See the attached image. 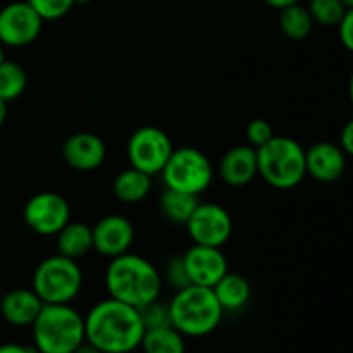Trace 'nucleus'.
Here are the masks:
<instances>
[{
    "instance_id": "f257e3e1",
    "label": "nucleus",
    "mask_w": 353,
    "mask_h": 353,
    "mask_svg": "<svg viewBox=\"0 0 353 353\" xmlns=\"http://www.w3.org/2000/svg\"><path fill=\"white\" fill-rule=\"evenodd\" d=\"M85 340L102 353H133L145 334L140 310L114 299L97 302L83 316Z\"/></svg>"
},
{
    "instance_id": "f03ea898",
    "label": "nucleus",
    "mask_w": 353,
    "mask_h": 353,
    "mask_svg": "<svg viewBox=\"0 0 353 353\" xmlns=\"http://www.w3.org/2000/svg\"><path fill=\"white\" fill-rule=\"evenodd\" d=\"M162 274L150 261L137 254L110 259L105 271V288L110 299L141 309L161 299Z\"/></svg>"
},
{
    "instance_id": "7ed1b4c3",
    "label": "nucleus",
    "mask_w": 353,
    "mask_h": 353,
    "mask_svg": "<svg viewBox=\"0 0 353 353\" xmlns=\"http://www.w3.org/2000/svg\"><path fill=\"white\" fill-rule=\"evenodd\" d=\"M168 305L171 326L185 338H203L214 333L224 316L212 288L205 286L190 285L178 290Z\"/></svg>"
},
{
    "instance_id": "20e7f679",
    "label": "nucleus",
    "mask_w": 353,
    "mask_h": 353,
    "mask_svg": "<svg viewBox=\"0 0 353 353\" xmlns=\"http://www.w3.org/2000/svg\"><path fill=\"white\" fill-rule=\"evenodd\" d=\"M38 353H72L85 341V319L71 305H43L31 324Z\"/></svg>"
},
{
    "instance_id": "39448f33",
    "label": "nucleus",
    "mask_w": 353,
    "mask_h": 353,
    "mask_svg": "<svg viewBox=\"0 0 353 353\" xmlns=\"http://www.w3.org/2000/svg\"><path fill=\"white\" fill-rule=\"evenodd\" d=\"M257 176L276 190H292L307 176L305 148L290 137H274L255 148Z\"/></svg>"
},
{
    "instance_id": "423d86ee",
    "label": "nucleus",
    "mask_w": 353,
    "mask_h": 353,
    "mask_svg": "<svg viewBox=\"0 0 353 353\" xmlns=\"http://www.w3.org/2000/svg\"><path fill=\"white\" fill-rule=\"evenodd\" d=\"M83 288V271L78 261L57 254L43 259L31 279V290L45 305H62L78 299Z\"/></svg>"
},
{
    "instance_id": "0eeeda50",
    "label": "nucleus",
    "mask_w": 353,
    "mask_h": 353,
    "mask_svg": "<svg viewBox=\"0 0 353 353\" xmlns=\"http://www.w3.org/2000/svg\"><path fill=\"white\" fill-rule=\"evenodd\" d=\"M161 174L165 188L199 196L212 183L214 168L202 150L195 147H179L171 152Z\"/></svg>"
},
{
    "instance_id": "6e6552de",
    "label": "nucleus",
    "mask_w": 353,
    "mask_h": 353,
    "mask_svg": "<svg viewBox=\"0 0 353 353\" xmlns=\"http://www.w3.org/2000/svg\"><path fill=\"white\" fill-rule=\"evenodd\" d=\"M174 150L165 131L155 126H143L133 131L126 145L128 161L131 168L148 176L161 174L169 155Z\"/></svg>"
},
{
    "instance_id": "1a4fd4ad",
    "label": "nucleus",
    "mask_w": 353,
    "mask_h": 353,
    "mask_svg": "<svg viewBox=\"0 0 353 353\" xmlns=\"http://www.w3.org/2000/svg\"><path fill=\"white\" fill-rule=\"evenodd\" d=\"M23 219L33 233L55 236L71 221V207L59 193L41 192L28 200L23 209Z\"/></svg>"
},
{
    "instance_id": "9d476101",
    "label": "nucleus",
    "mask_w": 353,
    "mask_h": 353,
    "mask_svg": "<svg viewBox=\"0 0 353 353\" xmlns=\"http://www.w3.org/2000/svg\"><path fill=\"white\" fill-rule=\"evenodd\" d=\"M186 230L195 245L221 248L233 234V219L224 207L217 203H199L190 219Z\"/></svg>"
},
{
    "instance_id": "9b49d317",
    "label": "nucleus",
    "mask_w": 353,
    "mask_h": 353,
    "mask_svg": "<svg viewBox=\"0 0 353 353\" xmlns=\"http://www.w3.org/2000/svg\"><path fill=\"white\" fill-rule=\"evenodd\" d=\"M43 19L24 2H10L0 9V45L26 47L33 43L41 33Z\"/></svg>"
},
{
    "instance_id": "f8f14e48",
    "label": "nucleus",
    "mask_w": 353,
    "mask_h": 353,
    "mask_svg": "<svg viewBox=\"0 0 353 353\" xmlns=\"http://www.w3.org/2000/svg\"><path fill=\"white\" fill-rule=\"evenodd\" d=\"M186 274L192 285L212 288L230 269H228L226 255L221 248L193 245L181 255Z\"/></svg>"
},
{
    "instance_id": "ddd939ff",
    "label": "nucleus",
    "mask_w": 353,
    "mask_h": 353,
    "mask_svg": "<svg viewBox=\"0 0 353 353\" xmlns=\"http://www.w3.org/2000/svg\"><path fill=\"white\" fill-rule=\"evenodd\" d=\"M93 250L99 252L102 257L114 259L130 250L134 240L133 224L119 214H110L102 217L92 228Z\"/></svg>"
},
{
    "instance_id": "4468645a",
    "label": "nucleus",
    "mask_w": 353,
    "mask_h": 353,
    "mask_svg": "<svg viewBox=\"0 0 353 353\" xmlns=\"http://www.w3.org/2000/svg\"><path fill=\"white\" fill-rule=\"evenodd\" d=\"M62 157L65 164L76 171H95L105 161L107 148L99 134L81 131V133L71 134L64 141Z\"/></svg>"
},
{
    "instance_id": "2eb2a0df",
    "label": "nucleus",
    "mask_w": 353,
    "mask_h": 353,
    "mask_svg": "<svg viewBox=\"0 0 353 353\" xmlns=\"http://www.w3.org/2000/svg\"><path fill=\"white\" fill-rule=\"evenodd\" d=\"M347 169V154L331 141H319L305 150V171L316 181L334 183Z\"/></svg>"
},
{
    "instance_id": "dca6fc26",
    "label": "nucleus",
    "mask_w": 353,
    "mask_h": 353,
    "mask_svg": "<svg viewBox=\"0 0 353 353\" xmlns=\"http://www.w3.org/2000/svg\"><path fill=\"white\" fill-rule=\"evenodd\" d=\"M217 172H219V178L228 186L240 188V186L252 183L257 176V154H255V148L250 147V145H238V147L230 148L221 157Z\"/></svg>"
},
{
    "instance_id": "f3484780",
    "label": "nucleus",
    "mask_w": 353,
    "mask_h": 353,
    "mask_svg": "<svg viewBox=\"0 0 353 353\" xmlns=\"http://www.w3.org/2000/svg\"><path fill=\"white\" fill-rule=\"evenodd\" d=\"M43 305L31 288H16L0 299V316L14 327H31Z\"/></svg>"
},
{
    "instance_id": "a211bd4d",
    "label": "nucleus",
    "mask_w": 353,
    "mask_h": 353,
    "mask_svg": "<svg viewBox=\"0 0 353 353\" xmlns=\"http://www.w3.org/2000/svg\"><path fill=\"white\" fill-rule=\"evenodd\" d=\"M212 292L214 295H216L219 305L223 307L224 312H226V310L236 312V310L243 309L252 295L250 283H248L241 274L230 271L212 286Z\"/></svg>"
},
{
    "instance_id": "6ab92c4d",
    "label": "nucleus",
    "mask_w": 353,
    "mask_h": 353,
    "mask_svg": "<svg viewBox=\"0 0 353 353\" xmlns=\"http://www.w3.org/2000/svg\"><path fill=\"white\" fill-rule=\"evenodd\" d=\"M57 254L78 261L93 250L92 228L85 223H71L69 221L57 234Z\"/></svg>"
},
{
    "instance_id": "aec40b11",
    "label": "nucleus",
    "mask_w": 353,
    "mask_h": 353,
    "mask_svg": "<svg viewBox=\"0 0 353 353\" xmlns=\"http://www.w3.org/2000/svg\"><path fill=\"white\" fill-rule=\"evenodd\" d=\"M152 176L130 168L121 171L112 183V192L123 203H138L150 193Z\"/></svg>"
},
{
    "instance_id": "412c9836",
    "label": "nucleus",
    "mask_w": 353,
    "mask_h": 353,
    "mask_svg": "<svg viewBox=\"0 0 353 353\" xmlns=\"http://www.w3.org/2000/svg\"><path fill=\"white\" fill-rule=\"evenodd\" d=\"M138 350L141 353H186V338L172 326L147 330Z\"/></svg>"
},
{
    "instance_id": "4be33fe9",
    "label": "nucleus",
    "mask_w": 353,
    "mask_h": 353,
    "mask_svg": "<svg viewBox=\"0 0 353 353\" xmlns=\"http://www.w3.org/2000/svg\"><path fill=\"white\" fill-rule=\"evenodd\" d=\"M279 30L286 38L293 41H302L312 33L314 21L310 17L307 7L300 6V3H293V6L285 7L279 10Z\"/></svg>"
},
{
    "instance_id": "5701e85b",
    "label": "nucleus",
    "mask_w": 353,
    "mask_h": 353,
    "mask_svg": "<svg viewBox=\"0 0 353 353\" xmlns=\"http://www.w3.org/2000/svg\"><path fill=\"white\" fill-rule=\"evenodd\" d=\"M196 205H199V196L179 190L165 188L161 195V210L169 223L186 224Z\"/></svg>"
},
{
    "instance_id": "b1692460",
    "label": "nucleus",
    "mask_w": 353,
    "mask_h": 353,
    "mask_svg": "<svg viewBox=\"0 0 353 353\" xmlns=\"http://www.w3.org/2000/svg\"><path fill=\"white\" fill-rule=\"evenodd\" d=\"M28 76L23 65L16 61H3L0 64V99L3 102H12L19 99L26 90Z\"/></svg>"
},
{
    "instance_id": "393cba45",
    "label": "nucleus",
    "mask_w": 353,
    "mask_h": 353,
    "mask_svg": "<svg viewBox=\"0 0 353 353\" xmlns=\"http://www.w3.org/2000/svg\"><path fill=\"white\" fill-rule=\"evenodd\" d=\"M350 9L352 7H347L341 0H310L307 6L314 24L327 28L338 26V23Z\"/></svg>"
},
{
    "instance_id": "a878e982",
    "label": "nucleus",
    "mask_w": 353,
    "mask_h": 353,
    "mask_svg": "<svg viewBox=\"0 0 353 353\" xmlns=\"http://www.w3.org/2000/svg\"><path fill=\"white\" fill-rule=\"evenodd\" d=\"M140 316L143 321L145 330H155V327L171 326V316H169V305L161 302V299L154 300V302L147 303L141 307Z\"/></svg>"
},
{
    "instance_id": "bb28decb",
    "label": "nucleus",
    "mask_w": 353,
    "mask_h": 353,
    "mask_svg": "<svg viewBox=\"0 0 353 353\" xmlns=\"http://www.w3.org/2000/svg\"><path fill=\"white\" fill-rule=\"evenodd\" d=\"M43 21H57L69 14L74 0H26Z\"/></svg>"
},
{
    "instance_id": "cd10ccee",
    "label": "nucleus",
    "mask_w": 353,
    "mask_h": 353,
    "mask_svg": "<svg viewBox=\"0 0 353 353\" xmlns=\"http://www.w3.org/2000/svg\"><path fill=\"white\" fill-rule=\"evenodd\" d=\"M164 276L168 285L171 286V288H174L176 292L192 285L188 279V274H186V269H185V264H183L181 255H179V257H172L171 261L168 262Z\"/></svg>"
},
{
    "instance_id": "c85d7f7f",
    "label": "nucleus",
    "mask_w": 353,
    "mask_h": 353,
    "mask_svg": "<svg viewBox=\"0 0 353 353\" xmlns=\"http://www.w3.org/2000/svg\"><path fill=\"white\" fill-rule=\"evenodd\" d=\"M274 137V130L265 119H254L247 126V138L250 147L259 148Z\"/></svg>"
},
{
    "instance_id": "c756f323",
    "label": "nucleus",
    "mask_w": 353,
    "mask_h": 353,
    "mask_svg": "<svg viewBox=\"0 0 353 353\" xmlns=\"http://www.w3.org/2000/svg\"><path fill=\"white\" fill-rule=\"evenodd\" d=\"M338 37H340L341 45L347 50H353V9L348 10L343 19L338 23Z\"/></svg>"
},
{
    "instance_id": "7c9ffc66",
    "label": "nucleus",
    "mask_w": 353,
    "mask_h": 353,
    "mask_svg": "<svg viewBox=\"0 0 353 353\" xmlns=\"http://www.w3.org/2000/svg\"><path fill=\"white\" fill-rule=\"evenodd\" d=\"M338 147H340L347 155L353 154V123L352 121L350 123L345 124V128L341 130L340 145H338Z\"/></svg>"
},
{
    "instance_id": "2f4dec72",
    "label": "nucleus",
    "mask_w": 353,
    "mask_h": 353,
    "mask_svg": "<svg viewBox=\"0 0 353 353\" xmlns=\"http://www.w3.org/2000/svg\"><path fill=\"white\" fill-rule=\"evenodd\" d=\"M0 353H38L33 345L21 343H3L0 345Z\"/></svg>"
},
{
    "instance_id": "473e14b6",
    "label": "nucleus",
    "mask_w": 353,
    "mask_h": 353,
    "mask_svg": "<svg viewBox=\"0 0 353 353\" xmlns=\"http://www.w3.org/2000/svg\"><path fill=\"white\" fill-rule=\"evenodd\" d=\"M264 2L268 3L269 7H274V9L281 10L285 9V7L293 6V3H299V0H264Z\"/></svg>"
},
{
    "instance_id": "72a5a7b5",
    "label": "nucleus",
    "mask_w": 353,
    "mask_h": 353,
    "mask_svg": "<svg viewBox=\"0 0 353 353\" xmlns=\"http://www.w3.org/2000/svg\"><path fill=\"white\" fill-rule=\"evenodd\" d=\"M72 353H102V352H100L99 348L93 347L92 343H88V341L85 340V341H83V343L79 345V347L76 348V350L72 352Z\"/></svg>"
},
{
    "instance_id": "f704fd0d",
    "label": "nucleus",
    "mask_w": 353,
    "mask_h": 353,
    "mask_svg": "<svg viewBox=\"0 0 353 353\" xmlns=\"http://www.w3.org/2000/svg\"><path fill=\"white\" fill-rule=\"evenodd\" d=\"M6 117H7V103L0 99V128H2Z\"/></svg>"
},
{
    "instance_id": "c9c22d12",
    "label": "nucleus",
    "mask_w": 353,
    "mask_h": 353,
    "mask_svg": "<svg viewBox=\"0 0 353 353\" xmlns=\"http://www.w3.org/2000/svg\"><path fill=\"white\" fill-rule=\"evenodd\" d=\"M92 0H74V6H86V3H90Z\"/></svg>"
},
{
    "instance_id": "e433bc0d",
    "label": "nucleus",
    "mask_w": 353,
    "mask_h": 353,
    "mask_svg": "<svg viewBox=\"0 0 353 353\" xmlns=\"http://www.w3.org/2000/svg\"><path fill=\"white\" fill-rule=\"evenodd\" d=\"M3 61H6V55H3V48H2V45H0V64H2Z\"/></svg>"
},
{
    "instance_id": "4c0bfd02",
    "label": "nucleus",
    "mask_w": 353,
    "mask_h": 353,
    "mask_svg": "<svg viewBox=\"0 0 353 353\" xmlns=\"http://www.w3.org/2000/svg\"><path fill=\"white\" fill-rule=\"evenodd\" d=\"M341 2H343L347 7H353V0H341Z\"/></svg>"
},
{
    "instance_id": "58836bf2",
    "label": "nucleus",
    "mask_w": 353,
    "mask_h": 353,
    "mask_svg": "<svg viewBox=\"0 0 353 353\" xmlns=\"http://www.w3.org/2000/svg\"><path fill=\"white\" fill-rule=\"evenodd\" d=\"M0 299H2V292H0Z\"/></svg>"
},
{
    "instance_id": "ea45409f",
    "label": "nucleus",
    "mask_w": 353,
    "mask_h": 353,
    "mask_svg": "<svg viewBox=\"0 0 353 353\" xmlns=\"http://www.w3.org/2000/svg\"><path fill=\"white\" fill-rule=\"evenodd\" d=\"M254 353H261V352H254Z\"/></svg>"
}]
</instances>
